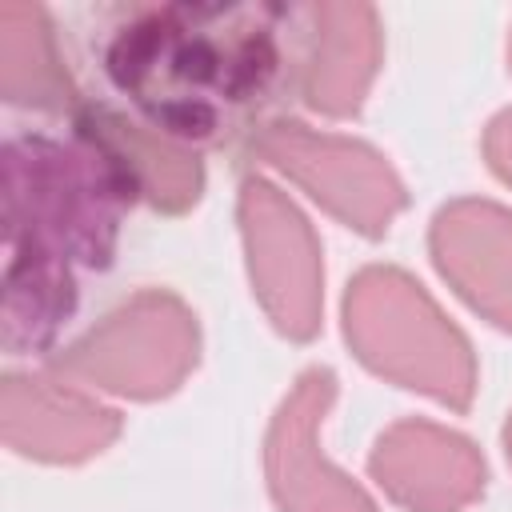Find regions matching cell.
<instances>
[{"mask_svg":"<svg viewBox=\"0 0 512 512\" xmlns=\"http://www.w3.org/2000/svg\"><path fill=\"white\" fill-rule=\"evenodd\" d=\"M72 128L104 156H112V164L132 184L136 200H148L160 212H184L200 200L204 168L196 148L164 136L140 116L116 112L108 104H80Z\"/></svg>","mask_w":512,"mask_h":512,"instance_id":"cell-12","label":"cell"},{"mask_svg":"<svg viewBox=\"0 0 512 512\" xmlns=\"http://www.w3.org/2000/svg\"><path fill=\"white\" fill-rule=\"evenodd\" d=\"M380 68V20L368 4H296V84L292 92L324 112H360Z\"/></svg>","mask_w":512,"mask_h":512,"instance_id":"cell-8","label":"cell"},{"mask_svg":"<svg viewBox=\"0 0 512 512\" xmlns=\"http://www.w3.org/2000/svg\"><path fill=\"white\" fill-rule=\"evenodd\" d=\"M240 232L252 292L288 340H312L320 328V244L300 208L264 176L240 184Z\"/></svg>","mask_w":512,"mask_h":512,"instance_id":"cell-6","label":"cell"},{"mask_svg":"<svg viewBox=\"0 0 512 512\" xmlns=\"http://www.w3.org/2000/svg\"><path fill=\"white\" fill-rule=\"evenodd\" d=\"M368 468L408 512H464L484 488V460L472 440L428 420L392 424L376 440Z\"/></svg>","mask_w":512,"mask_h":512,"instance_id":"cell-9","label":"cell"},{"mask_svg":"<svg viewBox=\"0 0 512 512\" xmlns=\"http://www.w3.org/2000/svg\"><path fill=\"white\" fill-rule=\"evenodd\" d=\"M484 152H488V164L512 184V108L500 112L488 132H484Z\"/></svg>","mask_w":512,"mask_h":512,"instance_id":"cell-14","label":"cell"},{"mask_svg":"<svg viewBox=\"0 0 512 512\" xmlns=\"http://www.w3.org/2000/svg\"><path fill=\"white\" fill-rule=\"evenodd\" d=\"M136 200L124 172L96 144L12 136L4 144V344H52L80 296V272L112 260L120 212Z\"/></svg>","mask_w":512,"mask_h":512,"instance_id":"cell-2","label":"cell"},{"mask_svg":"<svg viewBox=\"0 0 512 512\" xmlns=\"http://www.w3.org/2000/svg\"><path fill=\"white\" fill-rule=\"evenodd\" d=\"M0 84L4 100L20 108L68 112L80 108L64 56L56 48V32L36 4L4 0L0 4Z\"/></svg>","mask_w":512,"mask_h":512,"instance_id":"cell-13","label":"cell"},{"mask_svg":"<svg viewBox=\"0 0 512 512\" xmlns=\"http://www.w3.org/2000/svg\"><path fill=\"white\" fill-rule=\"evenodd\" d=\"M504 448H508V460H512V416H508V428H504Z\"/></svg>","mask_w":512,"mask_h":512,"instance_id":"cell-15","label":"cell"},{"mask_svg":"<svg viewBox=\"0 0 512 512\" xmlns=\"http://www.w3.org/2000/svg\"><path fill=\"white\" fill-rule=\"evenodd\" d=\"M196 352V316L172 292L148 288L112 308L76 344L48 356V368L52 376L96 384L104 392L156 400L192 372Z\"/></svg>","mask_w":512,"mask_h":512,"instance_id":"cell-4","label":"cell"},{"mask_svg":"<svg viewBox=\"0 0 512 512\" xmlns=\"http://www.w3.org/2000/svg\"><path fill=\"white\" fill-rule=\"evenodd\" d=\"M252 152L364 236L388 232L392 216L404 208L400 176L360 140L316 132L296 120H272L252 132Z\"/></svg>","mask_w":512,"mask_h":512,"instance_id":"cell-5","label":"cell"},{"mask_svg":"<svg viewBox=\"0 0 512 512\" xmlns=\"http://www.w3.org/2000/svg\"><path fill=\"white\" fill-rule=\"evenodd\" d=\"M4 444L20 456L48 464H76L104 452L120 436V416L68 384L64 376H20L4 380L0 400Z\"/></svg>","mask_w":512,"mask_h":512,"instance_id":"cell-10","label":"cell"},{"mask_svg":"<svg viewBox=\"0 0 512 512\" xmlns=\"http://www.w3.org/2000/svg\"><path fill=\"white\" fill-rule=\"evenodd\" d=\"M508 60H512V40H508Z\"/></svg>","mask_w":512,"mask_h":512,"instance_id":"cell-16","label":"cell"},{"mask_svg":"<svg viewBox=\"0 0 512 512\" xmlns=\"http://www.w3.org/2000/svg\"><path fill=\"white\" fill-rule=\"evenodd\" d=\"M104 68L144 124L224 144L296 84V4H160L116 28Z\"/></svg>","mask_w":512,"mask_h":512,"instance_id":"cell-1","label":"cell"},{"mask_svg":"<svg viewBox=\"0 0 512 512\" xmlns=\"http://www.w3.org/2000/svg\"><path fill=\"white\" fill-rule=\"evenodd\" d=\"M336 396L328 368H308L272 416L264 464L280 512H376L372 496L320 452V424Z\"/></svg>","mask_w":512,"mask_h":512,"instance_id":"cell-7","label":"cell"},{"mask_svg":"<svg viewBox=\"0 0 512 512\" xmlns=\"http://www.w3.org/2000/svg\"><path fill=\"white\" fill-rule=\"evenodd\" d=\"M440 276L492 324L512 332V212L488 200H456L432 220Z\"/></svg>","mask_w":512,"mask_h":512,"instance_id":"cell-11","label":"cell"},{"mask_svg":"<svg viewBox=\"0 0 512 512\" xmlns=\"http://www.w3.org/2000/svg\"><path fill=\"white\" fill-rule=\"evenodd\" d=\"M344 336L380 376L416 388L456 412L472 404L476 360L432 296L400 268H364L344 296Z\"/></svg>","mask_w":512,"mask_h":512,"instance_id":"cell-3","label":"cell"}]
</instances>
